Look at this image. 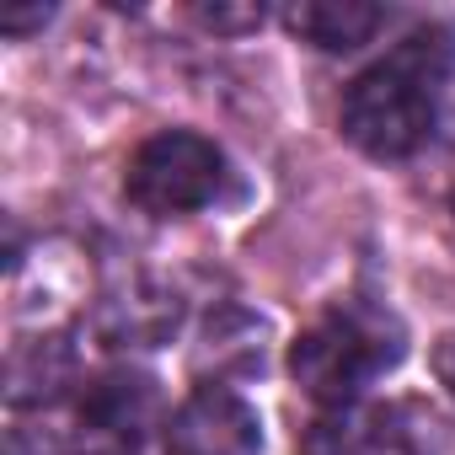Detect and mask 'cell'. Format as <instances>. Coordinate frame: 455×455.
<instances>
[{"mask_svg": "<svg viewBox=\"0 0 455 455\" xmlns=\"http://www.w3.org/2000/svg\"><path fill=\"white\" fill-rule=\"evenodd\" d=\"M455 76V28L428 22L407 33L380 65L343 92V134L375 161H407L434 140L439 92Z\"/></svg>", "mask_w": 455, "mask_h": 455, "instance_id": "cell-1", "label": "cell"}, {"mask_svg": "<svg viewBox=\"0 0 455 455\" xmlns=\"http://www.w3.org/2000/svg\"><path fill=\"white\" fill-rule=\"evenodd\" d=\"M402 354H407V338L396 316L375 306H338L290 343V375L311 402L354 407L380 370L402 364Z\"/></svg>", "mask_w": 455, "mask_h": 455, "instance_id": "cell-2", "label": "cell"}, {"mask_svg": "<svg viewBox=\"0 0 455 455\" xmlns=\"http://www.w3.org/2000/svg\"><path fill=\"white\" fill-rule=\"evenodd\" d=\"M225 188V150L193 129H161L150 134L124 172V193L134 209L156 214V220H177V214H198L220 198Z\"/></svg>", "mask_w": 455, "mask_h": 455, "instance_id": "cell-3", "label": "cell"}, {"mask_svg": "<svg viewBox=\"0 0 455 455\" xmlns=\"http://www.w3.org/2000/svg\"><path fill=\"white\" fill-rule=\"evenodd\" d=\"M156 423H161V386L140 370H113L81 391L76 455H140Z\"/></svg>", "mask_w": 455, "mask_h": 455, "instance_id": "cell-4", "label": "cell"}, {"mask_svg": "<svg viewBox=\"0 0 455 455\" xmlns=\"http://www.w3.org/2000/svg\"><path fill=\"white\" fill-rule=\"evenodd\" d=\"M166 455H263V418L231 386H198L166 418Z\"/></svg>", "mask_w": 455, "mask_h": 455, "instance_id": "cell-5", "label": "cell"}, {"mask_svg": "<svg viewBox=\"0 0 455 455\" xmlns=\"http://www.w3.org/2000/svg\"><path fill=\"white\" fill-rule=\"evenodd\" d=\"M386 12L370 6V0H300V6L284 12V28L300 44H316L327 54H348L359 44H370L380 33Z\"/></svg>", "mask_w": 455, "mask_h": 455, "instance_id": "cell-6", "label": "cell"}, {"mask_svg": "<svg viewBox=\"0 0 455 455\" xmlns=\"http://www.w3.org/2000/svg\"><path fill=\"white\" fill-rule=\"evenodd\" d=\"M306 455H402V428H391L386 412L375 407H327L306 434H300Z\"/></svg>", "mask_w": 455, "mask_h": 455, "instance_id": "cell-7", "label": "cell"}, {"mask_svg": "<svg viewBox=\"0 0 455 455\" xmlns=\"http://www.w3.org/2000/svg\"><path fill=\"white\" fill-rule=\"evenodd\" d=\"M65 354H60V343L49 338H38L33 348H17L12 354V402L22 407V402H44L49 391H54V380H65Z\"/></svg>", "mask_w": 455, "mask_h": 455, "instance_id": "cell-8", "label": "cell"}, {"mask_svg": "<svg viewBox=\"0 0 455 455\" xmlns=\"http://www.w3.org/2000/svg\"><path fill=\"white\" fill-rule=\"evenodd\" d=\"M214 33H236V28H263V6H247V12H231V6H204L198 12Z\"/></svg>", "mask_w": 455, "mask_h": 455, "instance_id": "cell-9", "label": "cell"}, {"mask_svg": "<svg viewBox=\"0 0 455 455\" xmlns=\"http://www.w3.org/2000/svg\"><path fill=\"white\" fill-rule=\"evenodd\" d=\"M6 455H65L44 428H12V439H6Z\"/></svg>", "mask_w": 455, "mask_h": 455, "instance_id": "cell-10", "label": "cell"}, {"mask_svg": "<svg viewBox=\"0 0 455 455\" xmlns=\"http://www.w3.org/2000/svg\"><path fill=\"white\" fill-rule=\"evenodd\" d=\"M49 17H54L49 6H33V12H17V6H6V12H0V33H12V38H22V33L44 28Z\"/></svg>", "mask_w": 455, "mask_h": 455, "instance_id": "cell-11", "label": "cell"}]
</instances>
